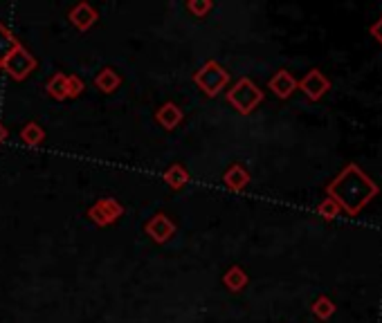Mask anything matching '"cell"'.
<instances>
[{
    "label": "cell",
    "mask_w": 382,
    "mask_h": 323,
    "mask_svg": "<svg viewBox=\"0 0 382 323\" xmlns=\"http://www.w3.org/2000/svg\"><path fill=\"white\" fill-rule=\"evenodd\" d=\"M380 186L371 180L358 164H347L326 184V195L335 200L347 216H358L374 198H378Z\"/></svg>",
    "instance_id": "1"
},
{
    "label": "cell",
    "mask_w": 382,
    "mask_h": 323,
    "mask_svg": "<svg viewBox=\"0 0 382 323\" xmlns=\"http://www.w3.org/2000/svg\"><path fill=\"white\" fill-rule=\"evenodd\" d=\"M225 99H227L229 106L238 112V115H252V112L263 103L265 94L252 79L241 77L232 85V88L227 90Z\"/></svg>",
    "instance_id": "2"
},
{
    "label": "cell",
    "mask_w": 382,
    "mask_h": 323,
    "mask_svg": "<svg viewBox=\"0 0 382 323\" xmlns=\"http://www.w3.org/2000/svg\"><path fill=\"white\" fill-rule=\"evenodd\" d=\"M194 83L200 88V92H205L209 99L218 97V92L227 88L229 83V72L223 68L218 61H207L203 68H198L194 72Z\"/></svg>",
    "instance_id": "3"
},
{
    "label": "cell",
    "mask_w": 382,
    "mask_h": 323,
    "mask_svg": "<svg viewBox=\"0 0 382 323\" xmlns=\"http://www.w3.org/2000/svg\"><path fill=\"white\" fill-rule=\"evenodd\" d=\"M36 68H38L36 56H34L30 50H27L25 45H21L16 52L9 54L7 61L3 63V70H5L14 81H25Z\"/></svg>",
    "instance_id": "4"
},
{
    "label": "cell",
    "mask_w": 382,
    "mask_h": 323,
    "mask_svg": "<svg viewBox=\"0 0 382 323\" xmlns=\"http://www.w3.org/2000/svg\"><path fill=\"white\" fill-rule=\"evenodd\" d=\"M176 232H178L176 222L171 220L167 213H162V211L153 213L149 220L144 222V234L149 236L153 243H158V245L169 243L176 236Z\"/></svg>",
    "instance_id": "5"
},
{
    "label": "cell",
    "mask_w": 382,
    "mask_h": 323,
    "mask_svg": "<svg viewBox=\"0 0 382 323\" xmlns=\"http://www.w3.org/2000/svg\"><path fill=\"white\" fill-rule=\"evenodd\" d=\"M297 90H301L308 101H319L324 94L331 90V81L322 70L313 68V70L306 72L304 79L297 81Z\"/></svg>",
    "instance_id": "6"
},
{
    "label": "cell",
    "mask_w": 382,
    "mask_h": 323,
    "mask_svg": "<svg viewBox=\"0 0 382 323\" xmlns=\"http://www.w3.org/2000/svg\"><path fill=\"white\" fill-rule=\"evenodd\" d=\"M70 23L76 27L79 32H88L90 27L99 21V12L94 9L90 3H79V5H74L70 9Z\"/></svg>",
    "instance_id": "7"
},
{
    "label": "cell",
    "mask_w": 382,
    "mask_h": 323,
    "mask_svg": "<svg viewBox=\"0 0 382 323\" xmlns=\"http://www.w3.org/2000/svg\"><path fill=\"white\" fill-rule=\"evenodd\" d=\"M183 119H185V112H183V108H180L176 101H165L156 110V121L165 130H176L180 123H183Z\"/></svg>",
    "instance_id": "8"
},
{
    "label": "cell",
    "mask_w": 382,
    "mask_h": 323,
    "mask_svg": "<svg viewBox=\"0 0 382 323\" xmlns=\"http://www.w3.org/2000/svg\"><path fill=\"white\" fill-rule=\"evenodd\" d=\"M267 88H270L279 99H290L294 90H297V79H294L288 70H276L274 77L267 81Z\"/></svg>",
    "instance_id": "9"
},
{
    "label": "cell",
    "mask_w": 382,
    "mask_h": 323,
    "mask_svg": "<svg viewBox=\"0 0 382 323\" xmlns=\"http://www.w3.org/2000/svg\"><path fill=\"white\" fill-rule=\"evenodd\" d=\"M223 184L229 189V191H243V189L250 184V173H247V168L243 164H238L234 162L232 166H227V171L223 173Z\"/></svg>",
    "instance_id": "10"
},
{
    "label": "cell",
    "mask_w": 382,
    "mask_h": 323,
    "mask_svg": "<svg viewBox=\"0 0 382 323\" xmlns=\"http://www.w3.org/2000/svg\"><path fill=\"white\" fill-rule=\"evenodd\" d=\"M247 283H250V277H247V272L241 265H232V268L223 274V285L229 292H243L247 288Z\"/></svg>",
    "instance_id": "11"
},
{
    "label": "cell",
    "mask_w": 382,
    "mask_h": 323,
    "mask_svg": "<svg viewBox=\"0 0 382 323\" xmlns=\"http://www.w3.org/2000/svg\"><path fill=\"white\" fill-rule=\"evenodd\" d=\"M94 85H97V90H101L103 94H113L122 85V74L113 68H101L97 72V77H94Z\"/></svg>",
    "instance_id": "12"
},
{
    "label": "cell",
    "mask_w": 382,
    "mask_h": 323,
    "mask_svg": "<svg viewBox=\"0 0 382 323\" xmlns=\"http://www.w3.org/2000/svg\"><path fill=\"white\" fill-rule=\"evenodd\" d=\"M21 45H23L21 39H18V36L9 30L7 25L0 23V68H3V63L7 61V56L12 52H16Z\"/></svg>",
    "instance_id": "13"
},
{
    "label": "cell",
    "mask_w": 382,
    "mask_h": 323,
    "mask_svg": "<svg viewBox=\"0 0 382 323\" xmlns=\"http://www.w3.org/2000/svg\"><path fill=\"white\" fill-rule=\"evenodd\" d=\"M165 182L174 189V191H180V189H185L187 184H189V180H191V175H189V171L183 166V164H171L167 171H165Z\"/></svg>",
    "instance_id": "14"
},
{
    "label": "cell",
    "mask_w": 382,
    "mask_h": 323,
    "mask_svg": "<svg viewBox=\"0 0 382 323\" xmlns=\"http://www.w3.org/2000/svg\"><path fill=\"white\" fill-rule=\"evenodd\" d=\"M45 92L56 101L68 99V74H63V72L52 74V77L47 79V83H45Z\"/></svg>",
    "instance_id": "15"
},
{
    "label": "cell",
    "mask_w": 382,
    "mask_h": 323,
    "mask_svg": "<svg viewBox=\"0 0 382 323\" xmlns=\"http://www.w3.org/2000/svg\"><path fill=\"white\" fill-rule=\"evenodd\" d=\"M21 141L30 148H38L45 141V130L36 121H27L21 128Z\"/></svg>",
    "instance_id": "16"
},
{
    "label": "cell",
    "mask_w": 382,
    "mask_h": 323,
    "mask_svg": "<svg viewBox=\"0 0 382 323\" xmlns=\"http://www.w3.org/2000/svg\"><path fill=\"white\" fill-rule=\"evenodd\" d=\"M97 207L101 209V213H103V218H106L108 225H115L124 216V207H122V202L115 200V198H99Z\"/></svg>",
    "instance_id": "17"
},
{
    "label": "cell",
    "mask_w": 382,
    "mask_h": 323,
    "mask_svg": "<svg viewBox=\"0 0 382 323\" xmlns=\"http://www.w3.org/2000/svg\"><path fill=\"white\" fill-rule=\"evenodd\" d=\"M335 310H338V306L333 303L326 294H322V297H317L313 301V306H310V312L315 317H317L319 321H329L333 315H335Z\"/></svg>",
    "instance_id": "18"
},
{
    "label": "cell",
    "mask_w": 382,
    "mask_h": 323,
    "mask_svg": "<svg viewBox=\"0 0 382 323\" xmlns=\"http://www.w3.org/2000/svg\"><path fill=\"white\" fill-rule=\"evenodd\" d=\"M317 213L324 218V220H335L338 216H342V209L335 200H331V198H324V200L317 204Z\"/></svg>",
    "instance_id": "19"
},
{
    "label": "cell",
    "mask_w": 382,
    "mask_h": 323,
    "mask_svg": "<svg viewBox=\"0 0 382 323\" xmlns=\"http://www.w3.org/2000/svg\"><path fill=\"white\" fill-rule=\"evenodd\" d=\"M214 9V3L212 0H189L187 3V12L191 16H196V18H205L209 12Z\"/></svg>",
    "instance_id": "20"
},
{
    "label": "cell",
    "mask_w": 382,
    "mask_h": 323,
    "mask_svg": "<svg viewBox=\"0 0 382 323\" xmlns=\"http://www.w3.org/2000/svg\"><path fill=\"white\" fill-rule=\"evenodd\" d=\"M83 90H85L83 79H81V77H76V74H68V99L81 97Z\"/></svg>",
    "instance_id": "21"
},
{
    "label": "cell",
    "mask_w": 382,
    "mask_h": 323,
    "mask_svg": "<svg viewBox=\"0 0 382 323\" xmlns=\"http://www.w3.org/2000/svg\"><path fill=\"white\" fill-rule=\"evenodd\" d=\"M369 32H371V36H374V39L382 45V16L378 18V21H376L374 25L369 27Z\"/></svg>",
    "instance_id": "22"
},
{
    "label": "cell",
    "mask_w": 382,
    "mask_h": 323,
    "mask_svg": "<svg viewBox=\"0 0 382 323\" xmlns=\"http://www.w3.org/2000/svg\"><path fill=\"white\" fill-rule=\"evenodd\" d=\"M7 137H9V130H7V126L3 121H0V144H5L7 141Z\"/></svg>",
    "instance_id": "23"
}]
</instances>
